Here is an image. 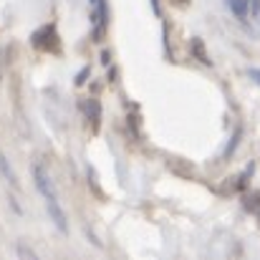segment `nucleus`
<instances>
[{"instance_id":"f257e3e1","label":"nucleus","mask_w":260,"mask_h":260,"mask_svg":"<svg viewBox=\"0 0 260 260\" xmlns=\"http://www.w3.org/2000/svg\"><path fill=\"white\" fill-rule=\"evenodd\" d=\"M33 184H36V189L41 192V197L46 200V207L58 205V192H56V184H53L51 174L46 172V167H43V165H33Z\"/></svg>"},{"instance_id":"f03ea898","label":"nucleus","mask_w":260,"mask_h":260,"mask_svg":"<svg viewBox=\"0 0 260 260\" xmlns=\"http://www.w3.org/2000/svg\"><path fill=\"white\" fill-rule=\"evenodd\" d=\"M33 46L41 48V51H56L58 41H56V28L53 25H46L41 30L33 33Z\"/></svg>"},{"instance_id":"7ed1b4c3","label":"nucleus","mask_w":260,"mask_h":260,"mask_svg":"<svg viewBox=\"0 0 260 260\" xmlns=\"http://www.w3.org/2000/svg\"><path fill=\"white\" fill-rule=\"evenodd\" d=\"M0 179H5L10 187H18V177L13 172V167H10V162L5 159V154L0 152Z\"/></svg>"},{"instance_id":"20e7f679","label":"nucleus","mask_w":260,"mask_h":260,"mask_svg":"<svg viewBox=\"0 0 260 260\" xmlns=\"http://www.w3.org/2000/svg\"><path fill=\"white\" fill-rule=\"evenodd\" d=\"M228 8L233 10V15H235V18H245V15L250 13L248 0H228Z\"/></svg>"},{"instance_id":"39448f33","label":"nucleus","mask_w":260,"mask_h":260,"mask_svg":"<svg viewBox=\"0 0 260 260\" xmlns=\"http://www.w3.org/2000/svg\"><path fill=\"white\" fill-rule=\"evenodd\" d=\"M84 109H86V114L91 116V121H93V124H99V119H101V111H99L96 101H86V104H84Z\"/></svg>"},{"instance_id":"423d86ee","label":"nucleus","mask_w":260,"mask_h":260,"mask_svg":"<svg viewBox=\"0 0 260 260\" xmlns=\"http://www.w3.org/2000/svg\"><path fill=\"white\" fill-rule=\"evenodd\" d=\"M258 205H260V192L250 194V200H245V207L248 210H258Z\"/></svg>"},{"instance_id":"0eeeda50","label":"nucleus","mask_w":260,"mask_h":260,"mask_svg":"<svg viewBox=\"0 0 260 260\" xmlns=\"http://www.w3.org/2000/svg\"><path fill=\"white\" fill-rule=\"evenodd\" d=\"M18 255H28V258H36V253H33V250H28V248H23V245H18Z\"/></svg>"},{"instance_id":"6e6552de","label":"nucleus","mask_w":260,"mask_h":260,"mask_svg":"<svg viewBox=\"0 0 260 260\" xmlns=\"http://www.w3.org/2000/svg\"><path fill=\"white\" fill-rule=\"evenodd\" d=\"M248 76H250L255 84H260V71H258V69H248Z\"/></svg>"},{"instance_id":"1a4fd4ad","label":"nucleus","mask_w":260,"mask_h":260,"mask_svg":"<svg viewBox=\"0 0 260 260\" xmlns=\"http://www.w3.org/2000/svg\"><path fill=\"white\" fill-rule=\"evenodd\" d=\"M86 76H88V69H84V74H79V76H76V84L81 86V84L86 81Z\"/></svg>"},{"instance_id":"9d476101","label":"nucleus","mask_w":260,"mask_h":260,"mask_svg":"<svg viewBox=\"0 0 260 260\" xmlns=\"http://www.w3.org/2000/svg\"><path fill=\"white\" fill-rule=\"evenodd\" d=\"M250 3H253V10H250V13H253V15L258 18V13H260V0H250Z\"/></svg>"},{"instance_id":"9b49d317","label":"nucleus","mask_w":260,"mask_h":260,"mask_svg":"<svg viewBox=\"0 0 260 260\" xmlns=\"http://www.w3.org/2000/svg\"><path fill=\"white\" fill-rule=\"evenodd\" d=\"M0 79H3V51H0Z\"/></svg>"},{"instance_id":"f8f14e48","label":"nucleus","mask_w":260,"mask_h":260,"mask_svg":"<svg viewBox=\"0 0 260 260\" xmlns=\"http://www.w3.org/2000/svg\"><path fill=\"white\" fill-rule=\"evenodd\" d=\"M258 20H260V13H258Z\"/></svg>"}]
</instances>
